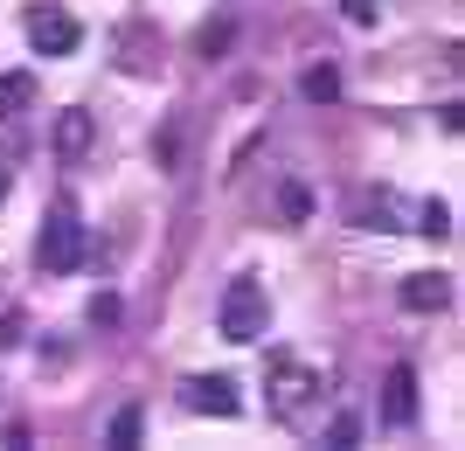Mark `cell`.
I'll return each instance as SVG.
<instances>
[{"label": "cell", "mask_w": 465, "mask_h": 451, "mask_svg": "<svg viewBox=\"0 0 465 451\" xmlns=\"http://www.w3.org/2000/svg\"><path fill=\"white\" fill-rule=\"evenodd\" d=\"M327 437H333V451H348L354 437H361V424H354V417H333V431H327Z\"/></svg>", "instance_id": "cell-15"}, {"label": "cell", "mask_w": 465, "mask_h": 451, "mask_svg": "<svg viewBox=\"0 0 465 451\" xmlns=\"http://www.w3.org/2000/svg\"><path fill=\"white\" fill-rule=\"evenodd\" d=\"M215 327H223V340H257L264 327H272V299H264V285L257 278H230V292H223V306H215Z\"/></svg>", "instance_id": "cell-2"}, {"label": "cell", "mask_w": 465, "mask_h": 451, "mask_svg": "<svg viewBox=\"0 0 465 451\" xmlns=\"http://www.w3.org/2000/svg\"><path fill=\"white\" fill-rule=\"evenodd\" d=\"M299 91H306V104H333L341 98V70H333V63H312L306 77H299Z\"/></svg>", "instance_id": "cell-10"}, {"label": "cell", "mask_w": 465, "mask_h": 451, "mask_svg": "<svg viewBox=\"0 0 465 451\" xmlns=\"http://www.w3.org/2000/svg\"><path fill=\"white\" fill-rule=\"evenodd\" d=\"M91 327H118V299H112V292L91 299Z\"/></svg>", "instance_id": "cell-14"}, {"label": "cell", "mask_w": 465, "mask_h": 451, "mask_svg": "<svg viewBox=\"0 0 465 451\" xmlns=\"http://www.w3.org/2000/svg\"><path fill=\"white\" fill-rule=\"evenodd\" d=\"M223 42H230V15L215 21V28H202V35H194V49H202V56H215V49H223Z\"/></svg>", "instance_id": "cell-13"}, {"label": "cell", "mask_w": 465, "mask_h": 451, "mask_svg": "<svg viewBox=\"0 0 465 451\" xmlns=\"http://www.w3.org/2000/svg\"><path fill=\"white\" fill-rule=\"evenodd\" d=\"M28 42H35V56H77L84 21L63 15V7H35V15H28Z\"/></svg>", "instance_id": "cell-3"}, {"label": "cell", "mask_w": 465, "mask_h": 451, "mask_svg": "<svg viewBox=\"0 0 465 451\" xmlns=\"http://www.w3.org/2000/svg\"><path fill=\"white\" fill-rule=\"evenodd\" d=\"M188 410H202V417H236V410H243V396H236L230 375H194V382H188Z\"/></svg>", "instance_id": "cell-6"}, {"label": "cell", "mask_w": 465, "mask_h": 451, "mask_svg": "<svg viewBox=\"0 0 465 451\" xmlns=\"http://www.w3.org/2000/svg\"><path fill=\"white\" fill-rule=\"evenodd\" d=\"M417 230L445 236V230H451V209H445V201H424V209H417Z\"/></svg>", "instance_id": "cell-12"}, {"label": "cell", "mask_w": 465, "mask_h": 451, "mask_svg": "<svg viewBox=\"0 0 465 451\" xmlns=\"http://www.w3.org/2000/svg\"><path fill=\"white\" fill-rule=\"evenodd\" d=\"M7 188H15V174H7V167H0V201H7Z\"/></svg>", "instance_id": "cell-18"}, {"label": "cell", "mask_w": 465, "mask_h": 451, "mask_svg": "<svg viewBox=\"0 0 465 451\" xmlns=\"http://www.w3.org/2000/svg\"><path fill=\"white\" fill-rule=\"evenodd\" d=\"M306 209H312L306 188H285V216H292V222H306Z\"/></svg>", "instance_id": "cell-17"}, {"label": "cell", "mask_w": 465, "mask_h": 451, "mask_svg": "<svg viewBox=\"0 0 465 451\" xmlns=\"http://www.w3.org/2000/svg\"><path fill=\"white\" fill-rule=\"evenodd\" d=\"M375 15H382V7H375V0H348V21H354V28H369Z\"/></svg>", "instance_id": "cell-16"}, {"label": "cell", "mask_w": 465, "mask_h": 451, "mask_svg": "<svg viewBox=\"0 0 465 451\" xmlns=\"http://www.w3.org/2000/svg\"><path fill=\"white\" fill-rule=\"evenodd\" d=\"M84 250H91V236H84L77 201L56 195V209H49V222H42V236H35V264H42V278H70V271L84 264Z\"/></svg>", "instance_id": "cell-1"}, {"label": "cell", "mask_w": 465, "mask_h": 451, "mask_svg": "<svg viewBox=\"0 0 465 451\" xmlns=\"http://www.w3.org/2000/svg\"><path fill=\"white\" fill-rule=\"evenodd\" d=\"M104 437H112V451H133L139 445V403H125V410L112 417V431H104Z\"/></svg>", "instance_id": "cell-11"}, {"label": "cell", "mask_w": 465, "mask_h": 451, "mask_svg": "<svg viewBox=\"0 0 465 451\" xmlns=\"http://www.w3.org/2000/svg\"><path fill=\"white\" fill-rule=\"evenodd\" d=\"M84 146H91V112H63V118H56V153L77 160Z\"/></svg>", "instance_id": "cell-9"}, {"label": "cell", "mask_w": 465, "mask_h": 451, "mask_svg": "<svg viewBox=\"0 0 465 451\" xmlns=\"http://www.w3.org/2000/svg\"><path fill=\"white\" fill-rule=\"evenodd\" d=\"M35 104V70H7L0 77V118H21Z\"/></svg>", "instance_id": "cell-8"}, {"label": "cell", "mask_w": 465, "mask_h": 451, "mask_svg": "<svg viewBox=\"0 0 465 451\" xmlns=\"http://www.w3.org/2000/svg\"><path fill=\"white\" fill-rule=\"evenodd\" d=\"M382 424H389V431H410V424H417V368H410V361H396V368H389Z\"/></svg>", "instance_id": "cell-5"}, {"label": "cell", "mask_w": 465, "mask_h": 451, "mask_svg": "<svg viewBox=\"0 0 465 451\" xmlns=\"http://www.w3.org/2000/svg\"><path fill=\"white\" fill-rule=\"evenodd\" d=\"M445 299H451V285L438 271H424V278H410V285H403V306H410V313H438Z\"/></svg>", "instance_id": "cell-7"}, {"label": "cell", "mask_w": 465, "mask_h": 451, "mask_svg": "<svg viewBox=\"0 0 465 451\" xmlns=\"http://www.w3.org/2000/svg\"><path fill=\"white\" fill-rule=\"evenodd\" d=\"M306 396H320V368H299L292 354H272V410L278 417H299Z\"/></svg>", "instance_id": "cell-4"}]
</instances>
